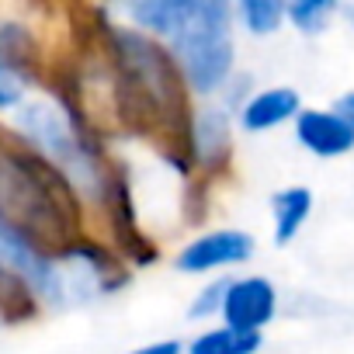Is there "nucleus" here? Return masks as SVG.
Masks as SVG:
<instances>
[{
	"label": "nucleus",
	"mask_w": 354,
	"mask_h": 354,
	"mask_svg": "<svg viewBox=\"0 0 354 354\" xmlns=\"http://www.w3.org/2000/svg\"><path fill=\"white\" fill-rule=\"evenodd\" d=\"M226 285H230V278H216L212 285H205L202 292H198V299L192 302V319H205V316H216L219 309H223V295H226Z\"/></svg>",
	"instance_id": "13"
},
{
	"label": "nucleus",
	"mask_w": 354,
	"mask_h": 354,
	"mask_svg": "<svg viewBox=\"0 0 354 354\" xmlns=\"http://www.w3.org/2000/svg\"><path fill=\"white\" fill-rule=\"evenodd\" d=\"M233 125H236L233 104L226 97L216 101L205 97V104H198L188 122V136H185L188 167L202 174H219L233 156Z\"/></svg>",
	"instance_id": "2"
},
{
	"label": "nucleus",
	"mask_w": 354,
	"mask_h": 354,
	"mask_svg": "<svg viewBox=\"0 0 354 354\" xmlns=\"http://www.w3.org/2000/svg\"><path fill=\"white\" fill-rule=\"evenodd\" d=\"M333 108H337V111L351 122V129H354V87H351V91H344V94L333 101Z\"/></svg>",
	"instance_id": "15"
},
{
	"label": "nucleus",
	"mask_w": 354,
	"mask_h": 354,
	"mask_svg": "<svg viewBox=\"0 0 354 354\" xmlns=\"http://www.w3.org/2000/svg\"><path fill=\"white\" fill-rule=\"evenodd\" d=\"M261 347V330H240V326H216L195 337L188 354H254Z\"/></svg>",
	"instance_id": "9"
},
{
	"label": "nucleus",
	"mask_w": 354,
	"mask_h": 354,
	"mask_svg": "<svg viewBox=\"0 0 354 354\" xmlns=\"http://www.w3.org/2000/svg\"><path fill=\"white\" fill-rule=\"evenodd\" d=\"M299 111H302V94L295 87L271 84V87L247 94L236 104V125L247 136H264V132H274V129L295 122Z\"/></svg>",
	"instance_id": "7"
},
{
	"label": "nucleus",
	"mask_w": 354,
	"mask_h": 354,
	"mask_svg": "<svg viewBox=\"0 0 354 354\" xmlns=\"http://www.w3.org/2000/svg\"><path fill=\"white\" fill-rule=\"evenodd\" d=\"M254 250H257V240L247 230H209L177 250L174 268L181 274H209V271L247 264Z\"/></svg>",
	"instance_id": "3"
},
{
	"label": "nucleus",
	"mask_w": 354,
	"mask_h": 354,
	"mask_svg": "<svg viewBox=\"0 0 354 354\" xmlns=\"http://www.w3.org/2000/svg\"><path fill=\"white\" fill-rule=\"evenodd\" d=\"M132 354H181V344L177 340H160V344H146V347H139Z\"/></svg>",
	"instance_id": "14"
},
{
	"label": "nucleus",
	"mask_w": 354,
	"mask_h": 354,
	"mask_svg": "<svg viewBox=\"0 0 354 354\" xmlns=\"http://www.w3.org/2000/svg\"><path fill=\"white\" fill-rule=\"evenodd\" d=\"M0 268L21 278L46 302H56V261L39 254V247L21 236L4 216H0Z\"/></svg>",
	"instance_id": "4"
},
{
	"label": "nucleus",
	"mask_w": 354,
	"mask_h": 354,
	"mask_svg": "<svg viewBox=\"0 0 354 354\" xmlns=\"http://www.w3.org/2000/svg\"><path fill=\"white\" fill-rule=\"evenodd\" d=\"M223 319L240 330H261L274 319L278 313V292L268 278L247 274V278H230L226 295H223Z\"/></svg>",
	"instance_id": "6"
},
{
	"label": "nucleus",
	"mask_w": 354,
	"mask_h": 354,
	"mask_svg": "<svg viewBox=\"0 0 354 354\" xmlns=\"http://www.w3.org/2000/svg\"><path fill=\"white\" fill-rule=\"evenodd\" d=\"M268 205H271V233H274V243H278V247H288V243L306 230L316 198H313V188H309V185H285V188L271 192Z\"/></svg>",
	"instance_id": "8"
},
{
	"label": "nucleus",
	"mask_w": 354,
	"mask_h": 354,
	"mask_svg": "<svg viewBox=\"0 0 354 354\" xmlns=\"http://www.w3.org/2000/svg\"><path fill=\"white\" fill-rule=\"evenodd\" d=\"M236 21L247 35L268 39L285 25V0H233Z\"/></svg>",
	"instance_id": "11"
},
{
	"label": "nucleus",
	"mask_w": 354,
	"mask_h": 354,
	"mask_svg": "<svg viewBox=\"0 0 354 354\" xmlns=\"http://www.w3.org/2000/svg\"><path fill=\"white\" fill-rule=\"evenodd\" d=\"M340 11V0H285V21L299 35H323Z\"/></svg>",
	"instance_id": "10"
},
{
	"label": "nucleus",
	"mask_w": 354,
	"mask_h": 354,
	"mask_svg": "<svg viewBox=\"0 0 354 354\" xmlns=\"http://www.w3.org/2000/svg\"><path fill=\"white\" fill-rule=\"evenodd\" d=\"M236 8L233 0H202L195 15L167 39L195 97H219L236 70Z\"/></svg>",
	"instance_id": "1"
},
{
	"label": "nucleus",
	"mask_w": 354,
	"mask_h": 354,
	"mask_svg": "<svg viewBox=\"0 0 354 354\" xmlns=\"http://www.w3.org/2000/svg\"><path fill=\"white\" fill-rule=\"evenodd\" d=\"M25 91H28V84H25L21 66L0 56V111L18 108V104L25 101Z\"/></svg>",
	"instance_id": "12"
},
{
	"label": "nucleus",
	"mask_w": 354,
	"mask_h": 354,
	"mask_svg": "<svg viewBox=\"0 0 354 354\" xmlns=\"http://www.w3.org/2000/svg\"><path fill=\"white\" fill-rule=\"evenodd\" d=\"M292 132L295 142L316 160H340L354 153V129L337 108H302Z\"/></svg>",
	"instance_id": "5"
}]
</instances>
